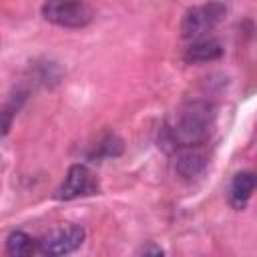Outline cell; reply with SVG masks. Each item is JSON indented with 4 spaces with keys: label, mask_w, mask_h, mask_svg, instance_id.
<instances>
[{
    "label": "cell",
    "mask_w": 257,
    "mask_h": 257,
    "mask_svg": "<svg viewBox=\"0 0 257 257\" xmlns=\"http://www.w3.org/2000/svg\"><path fill=\"white\" fill-rule=\"evenodd\" d=\"M215 120V108L213 104L205 100H195L185 104L173 122L165 128V139L173 147H195L201 145L213 126Z\"/></svg>",
    "instance_id": "6da1fadb"
},
{
    "label": "cell",
    "mask_w": 257,
    "mask_h": 257,
    "mask_svg": "<svg viewBox=\"0 0 257 257\" xmlns=\"http://www.w3.org/2000/svg\"><path fill=\"white\" fill-rule=\"evenodd\" d=\"M227 14V6L223 2H207L189 8L181 20V36L185 40L205 38Z\"/></svg>",
    "instance_id": "7a4b0ae2"
},
{
    "label": "cell",
    "mask_w": 257,
    "mask_h": 257,
    "mask_svg": "<svg viewBox=\"0 0 257 257\" xmlns=\"http://www.w3.org/2000/svg\"><path fill=\"white\" fill-rule=\"evenodd\" d=\"M42 16L60 28H82L90 24L92 8L84 0H46Z\"/></svg>",
    "instance_id": "3957f363"
},
{
    "label": "cell",
    "mask_w": 257,
    "mask_h": 257,
    "mask_svg": "<svg viewBox=\"0 0 257 257\" xmlns=\"http://www.w3.org/2000/svg\"><path fill=\"white\" fill-rule=\"evenodd\" d=\"M84 237H86V233L80 225L66 223V225H60V227L52 229L50 233H46L38 241V249L44 255H68L82 245Z\"/></svg>",
    "instance_id": "277c9868"
},
{
    "label": "cell",
    "mask_w": 257,
    "mask_h": 257,
    "mask_svg": "<svg viewBox=\"0 0 257 257\" xmlns=\"http://www.w3.org/2000/svg\"><path fill=\"white\" fill-rule=\"evenodd\" d=\"M94 193H98V179L94 177V173L86 165L76 163L66 171L64 181L56 189V199L58 201H72V199L88 197Z\"/></svg>",
    "instance_id": "5b68a950"
},
{
    "label": "cell",
    "mask_w": 257,
    "mask_h": 257,
    "mask_svg": "<svg viewBox=\"0 0 257 257\" xmlns=\"http://www.w3.org/2000/svg\"><path fill=\"white\" fill-rule=\"evenodd\" d=\"M257 189V175L251 173V171H243V173H237L229 185V205L237 211L245 209V205L249 203L253 191Z\"/></svg>",
    "instance_id": "8992f818"
},
{
    "label": "cell",
    "mask_w": 257,
    "mask_h": 257,
    "mask_svg": "<svg viewBox=\"0 0 257 257\" xmlns=\"http://www.w3.org/2000/svg\"><path fill=\"white\" fill-rule=\"evenodd\" d=\"M221 54H223V44L217 38H207L205 36V38L193 40L191 46L185 50L183 58L189 64H199V62L217 60V58H221Z\"/></svg>",
    "instance_id": "52a82bcc"
},
{
    "label": "cell",
    "mask_w": 257,
    "mask_h": 257,
    "mask_svg": "<svg viewBox=\"0 0 257 257\" xmlns=\"http://www.w3.org/2000/svg\"><path fill=\"white\" fill-rule=\"evenodd\" d=\"M205 165H207L205 155L201 151L191 149V147H185L177 155V159H175V171L181 177H185V179H193V177L201 175L203 169H205Z\"/></svg>",
    "instance_id": "ba28073f"
},
{
    "label": "cell",
    "mask_w": 257,
    "mask_h": 257,
    "mask_svg": "<svg viewBox=\"0 0 257 257\" xmlns=\"http://www.w3.org/2000/svg\"><path fill=\"white\" fill-rule=\"evenodd\" d=\"M6 251L12 257H26L34 251V239L24 231H12L6 239Z\"/></svg>",
    "instance_id": "9c48e42d"
}]
</instances>
